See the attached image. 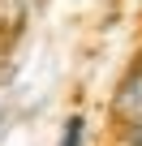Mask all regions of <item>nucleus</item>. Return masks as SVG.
Returning <instances> with one entry per match:
<instances>
[{
	"instance_id": "f257e3e1",
	"label": "nucleus",
	"mask_w": 142,
	"mask_h": 146,
	"mask_svg": "<svg viewBox=\"0 0 142 146\" xmlns=\"http://www.w3.org/2000/svg\"><path fill=\"white\" fill-rule=\"evenodd\" d=\"M112 116L121 125H138L142 120V64L133 73H125V82H121V90L112 99Z\"/></svg>"
},
{
	"instance_id": "f03ea898",
	"label": "nucleus",
	"mask_w": 142,
	"mask_h": 146,
	"mask_svg": "<svg viewBox=\"0 0 142 146\" xmlns=\"http://www.w3.org/2000/svg\"><path fill=\"white\" fill-rule=\"evenodd\" d=\"M82 129H86L82 116H69V125H65V142H60V146H82Z\"/></svg>"
},
{
	"instance_id": "7ed1b4c3",
	"label": "nucleus",
	"mask_w": 142,
	"mask_h": 146,
	"mask_svg": "<svg viewBox=\"0 0 142 146\" xmlns=\"http://www.w3.org/2000/svg\"><path fill=\"white\" fill-rule=\"evenodd\" d=\"M116 146H142V120L138 125H125L121 137H116Z\"/></svg>"
}]
</instances>
